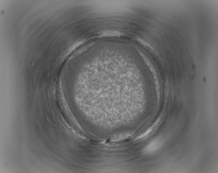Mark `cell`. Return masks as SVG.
I'll list each match as a JSON object with an SVG mask.
<instances>
[{
  "label": "cell",
  "mask_w": 218,
  "mask_h": 173,
  "mask_svg": "<svg viewBox=\"0 0 218 173\" xmlns=\"http://www.w3.org/2000/svg\"><path fill=\"white\" fill-rule=\"evenodd\" d=\"M123 33L120 32L107 30L103 32L100 35V37H120L123 35Z\"/></svg>",
  "instance_id": "cell-1"
},
{
  "label": "cell",
  "mask_w": 218,
  "mask_h": 173,
  "mask_svg": "<svg viewBox=\"0 0 218 173\" xmlns=\"http://www.w3.org/2000/svg\"><path fill=\"white\" fill-rule=\"evenodd\" d=\"M136 40L139 43H140L146 49H148L150 50L151 51L154 52V50L151 46L148 43L142 39L139 38V37H137L136 38Z\"/></svg>",
  "instance_id": "cell-2"
}]
</instances>
